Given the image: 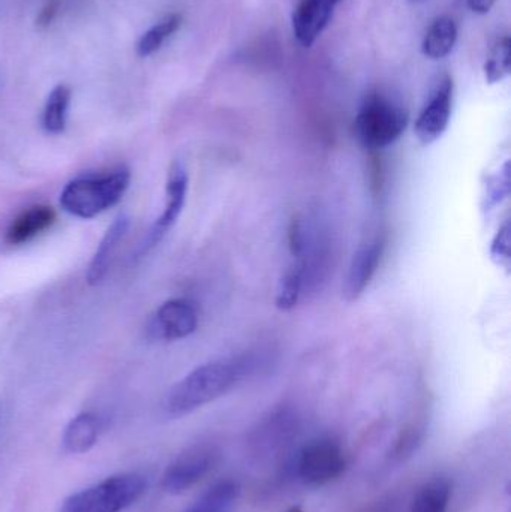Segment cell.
Listing matches in <instances>:
<instances>
[{"label": "cell", "instance_id": "1", "mask_svg": "<svg viewBox=\"0 0 511 512\" xmlns=\"http://www.w3.org/2000/svg\"><path fill=\"white\" fill-rule=\"evenodd\" d=\"M248 360L242 357L219 358L201 364L177 382L164 400L168 417L179 418L215 402L227 394L248 370Z\"/></svg>", "mask_w": 511, "mask_h": 512}, {"label": "cell", "instance_id": "2", "mask_svg": "<svg viewBox=\"0 0 511 512\" xmlns=\"http://www.w3.org/2000/svg\"><path fill=\"white\" fill-rule=\"evenodd\" d=\"M129 182L131 174L126 168H119L105 176L72 180L60 194V206L75 218H95L119 203Z\"/></svg>", "mask_w": 511, "mask_h": 512}, {"label": "cell", "instance_id": "3", "mask_svg": "<svg viewBox=\"0 0 511 512\" xmlns=\"http://www.w3.org/2000/svg\"><path fill=\"white\" fill-rule=\"evenodd\" d=\"M408 125V111L401 102L386 93L374 92L366 96L354 122L357 140L369 150L392 146L404 134Z\"/></svg>", "mask_w": 511, "mask_h": 512}, {"label": "cell", "instance_id": "4", "mask_svg": "<svg viewBox=\"0 0 511 512\" xmlns=\"http://www.w3.org/2000/svg\"><path fill=\"white\" fill-rule=\"evenodd\" d=\"M146 478L140 474H119L69 496L60 512H122L146 492Z\"/></svg>", "mask_w": 511, "mask_h": 512}, {"label": "cell", "instance_id": "5", "mask_svg": "<svg viewBox=\"0 0 511 512\" xmlns=\"http://www.w3.org/2000/svg\"><path fill=\"white\" fill-rule=\"evenodd\" d=\"M347 468V456L332 438L315 439L300 450L296 475L305 486L323 487L338 480Z\"/></svg>", "mask_w": 511, "mask_h": 512}, {"label": "cell", "instance_id": "6", "mask_svg": "<svg viewBox=\"0 0 511 512\" xmlns=\"http://www.w3.org/2000/svg\"><path fill=\"white\" fill-rule=\"evenodd\" d=\"M219 453L212 445L186 448L162 475V489L170 495H182L197 486L215 468Z\"/></svg>", "mask_w": 511, "mask_h": 512}, {"label": "cell", "instance_id": "7", "mask_svg": "<svg viewBox=\"0 0 511 512\" xmlns=\"http://www.w3.org/2000/svg\"><path fill=\"white\" fill-rule=\"evenodd\" d=\"M452 110L453 80L446 74L435 84L414 125V132L420 144L431 146L443 137L449 128Z\"/></svg>", "mask_w": 511, "mask_h": 512}, {"label": "cell", "instance_id": "8", "mask_svg": "<svg viewBox=\"0 0 511 512\" xmlns=\"http://www.w3.org/2000/svg\"><path fill=\"white\" fill-rule=\"evenodd\" d=\"M186 194H188V173L183 164L174 162L168 171L167 201H165L164 212L156 219L146 239L138 248L137 258L149 254L174 227L185 207Z\"/></svg>", "mask_w": 511, "mask_h": 512}, {"label": "cell", "instance_id": "9", "mask_svg": "<svg viewBox=\"0 0 511 512\" xmlns=\"http://www.w3.org/2000/svg\"><path fill=\"white\" fill-rule=\"evenodd\" d=\"M197 327V306L188 298H173L156 310L147 331L152 339L173 342L191 336Z\"/></svg>", "mask_w": 511, "mask_h": 512}, {"label": "cell", "instance_id": "10", "mask_svg": "<svg viewBox=\"0 0 511 512\" xmlns=\"http://www.w3.org/2000/svg\"><path fill=\"white\" fill-rule=\"evenodd\" d=\"M341 0H297L294 5L291 24L294 38L302 47L315 44L332 20L333 12Z\"/></svg>", "mask_w": 511, "mask_h": 512}, {"label": "cell", "instance_id": "11", "mask_svg": "<svg viewBox=\"0 0 511 512\" xmlns=\"http://www.w3.org/2000/svg\"><path fill=\"white\" fill-rule=\"evenodd\" d=\"M384 248H386V239L383 236H375L374 239L360 246L351 261L350 270L345 279L344 295L348 301L357 300L368 288L372 277L380 267Z\"/></svg>", "mask_w": 511, "mask_h": 512}, {"label": "cell", "instance_id": "12", "mask_svg": "<svg viewBox=\"0 0 511 512\" xmlns=\"http://www.w3.org/2000/svg\"><path fill=\"white\" fill-rule=\"evenodd\" d=\"M129 230V218L126 215H120L114 219L111 227L108 228L105 236L102 237L89 268H87L86 280L89 285H99L107 276L108 268H110L111 259L116 254L120 243L125 239Z\"/></svg>", "mask_w": 511, "mask_h": 512}, {"label": "cell", "instance_id": "13", "mask_svg": "<svg viewBox=\"0 0 511 512\" xmlns=\"http://www.w3.org/2000/svg\"><path fill=\"white\" fill-rule=\"evenodd\" d=\"M56 213L51 207L35 206L24 210L6 231V242L12 246L30 242L54 224Z\"/></svg>", "mask_w": 511, "mask_h": 512}, {"label": "cell", "instance_id": "14", "mask_svg": "<svg viewBox=\"0 0 511 512\" xmlns=\"http://www.w3.org/2000/svg\"><path fill=\"white\" fill-rule=\"evenodd\" d=\"M99 432H101V424L95 414L84 412L77 415L69 421L63 432V451L74 456L89 453L98 442Z\"/></svg>", "mask_w": 511, "mask_h": 512}, {"label": "cell", "instance_id": "15", "mask_svg": "<svg viewBox=\"0 0 511 512\" xmlns=\"http://www.w3.org/2000/svg\"><path fill=\"white\" fill-rule=\"evenodd\" d=\"M458 41V27L453 18L438 17L426 32L422 51L429 59H444L452 53Z\"/></svg>", "mask_w": 511, "mask_h": 512}, {"label": "cell", "instance_id": "16", "mask_svg": "<svg viewBox=\"0 0 511 512\" xmlns=\"http://www.w3.org/2000/svg\"><path fill=\"white\" fill-rule=\"evenodd\" d=\"M452 499V483L447 478L429 480L417 490L411 512H447Z\"/></svg>", "mask_w": 511, "mask_h": 512}, {"label": "cell", "instance_id": "17", "mask_svg": "<svg viewBox=\"0 0 511 512\" xmlns=\"http://www.w3.org/2000/svg\"><path fill=\"white\" fill-rule=\"evenodd\" d=\"M71 96V89L66 84H59L51 90L42 114V126L48 134H62L65 131Z\"/></svg>", "mask_w": 511, "mask_h": 512}, {"label": "cell", "instance_id": "18", "mask_svg": "<svg viewBox=\"0 0 511 512\" xmlns=\"http://www.w3.org/2000/svg\"><path fill=\"white\" fill-rule=\"evenodd\" d=\"M305 282V265L296 258L293 265L285 271L284 276L279 280L278 291H276V307L284 312L294 309L299 303Z\"/></svg>", "mask_w": 511, "mask_h": 512}, {"label": "cell", "instance_id": "19", "mask_svg": "<svg viewBox=\"0 0 511 512\" xmlns=\"http://www.w3.org/2000/svg\"><path fill=\"white\" fill-rule=\"evenodd\" d=\"M239 487L233 481H222L207 490L186 512H225L236 501Z\"/></svg>", "mask_w": 511, "mask_h": 512}, {"label": "cell", "instance_id": "20", "mask_svg": "<svg viewBox=\"0 0 511 512\" xmlns=\"http://www.w3.org/2000/svg\"><path fill=\"white\" fill-rule=\"evenodd\" d=\"M182 26V15L170 14L164 20L156 23L155 26L150 27L137 44L138 56L147 57L152 56L153 53L159 50L164 45L170 36L179 30Z\"/></svg>", "mask_w": 511, "mask_h": 512}, {"label": "cell", "instance_id": "21", "mask_svg": "<svg viewBox=\"0 0 511 512\" xmlns=\"http://www.w3.org/2000/svg\"><path fill=\"white\" fill-rule=\"evenodd\" d=\"M511 42L509 36H503L495 42L491 54L485 63V77L489 84L500 83L511 69Z\"/></svg>", "mask_w": 511, "mask_h": 512}, {"label": "cell", "instance_id": "22", "mask_svg": "<svg viewBox=\"0 0 511 512\" xmlns=\"http://www.w3.org/2000/svg\"><path fill=\"white\" fill-rule=\"evenodd\" d=\"M509 185V162H506L503 170L498 171L494 177H491L488 185H486V210L494 209L504 198H507Z\"/></svg>", "mask_w": 511, "mask_h": 512}, {"label": "cell", "instance_id": "23", "mask_svg": "<svg viewBox=\"0 0 511 512\" xmlns=\"http://www.w3.org/2000/svg\"><path fill=\"white\" fill-rule=\"evenodd\" d=\"M510 224L506 222L498 230L491 246V256L498 265L509 267L510 264Z\"/></svg>", "mask_w": 511, "mask_h": 512}, {"label": "cell", "instance_id": "24", "mask_svg": "<svg viewBox=\"0 0 511 512\" xmlns=\"http://www.w3.org/2000/svg\"><path fill=\"white\" fill-rule=\"evenodd\" d=\"M60 3H62V0H45L44 6L39 11L38 17H36V27L38 29H47L53 23L57 12H59Z\"/></svg>", "mask_w": 511, "mask_h": 512}, {"label": "cell", "instance_id": "25", "mask_svg": "<svg viewBox=\"0 0 511 512\" xmlns=\"http://www.w3.org/2000/svg\"><path fill=\"white\" fill-rule=\"evenodd\" d=\"M498 0H467V6L476 14H488Z\"/></svg>", "mask_w": 511, "mask_h": 512}, {"label": "cell", "instance_id": "26", "mask_svg": "<svg viewBox=\"0 0 511 512\" xmlns=\"http://www.w3.org/2000/svg\"><path fill=\"white\" fill-rule=\"evenodd\" d=\"M285 512H303L302 510H300L299 507H294V508H290V510L288 511H285Z\"/></svg>", "mask_w": 511, "mask_h": 512}]
</instances>
